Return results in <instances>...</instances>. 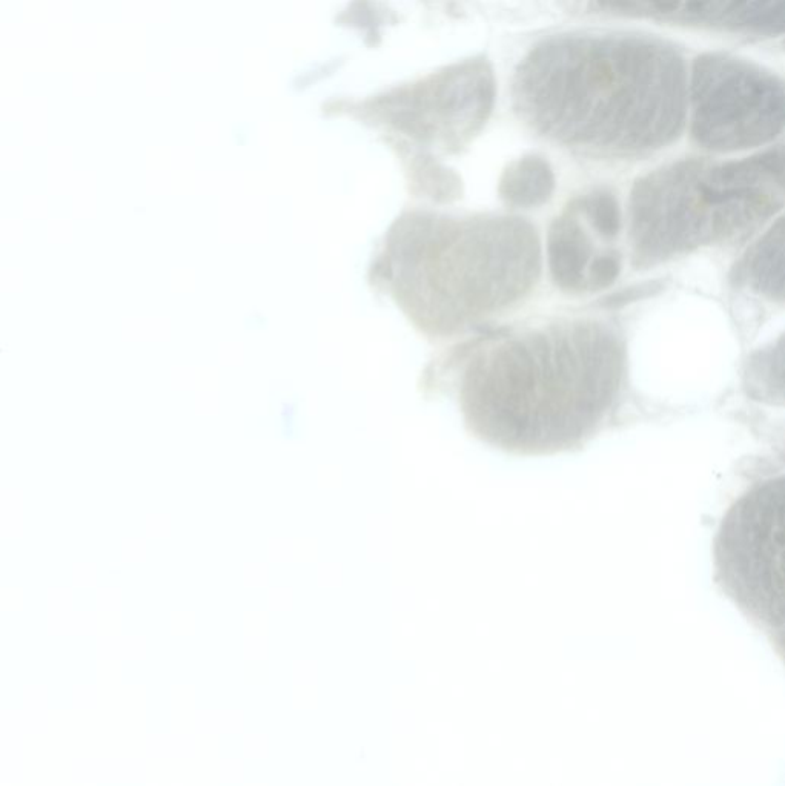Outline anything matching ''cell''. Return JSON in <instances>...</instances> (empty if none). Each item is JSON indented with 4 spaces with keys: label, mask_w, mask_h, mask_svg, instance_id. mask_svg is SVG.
<instances>
[{
    "label": "cell",
    "mask_w": 785,
    "mask_h": 786,
    "mask_svg": "<svg viewBox=\"0 0 785 786\" xmlns=\"http://www.w3.org/2000/svg\"><path fill=\"white\" fill-rule=\"evenodd\" d=\"M686 60L636 33H564L524 56L515 113L544 139L586 156L636 159L673 145L687 119Z\"/></svg>",
    "instance_id": "obj_1"
},
{
    "label": "cell",
    "mask_w": 785,
    "mask_h": 786,
    "mask_svg": "<svg viewBox=\"0 0 785 786\" xmlns=\"http://www.w3.org/2000/svg\"><path fill=\"white\" fill-rule=\"evenodd\" d=\"M460 363L458 401L478 440L552 455L586 443L612 415L626 351L612 324L580 318L492 338Z\"/></svg>",
    "instance_id": "obj_2"
},
{
    "label": "cell",
    "mask_w": 785,
    "mask_h": 786,
    "mask_svg": "<svg viewBox=\"0 0 785 786\" xmlns=\"http://www.w3.org/2000/svg\"><path fill=\"white\" fill-rule=\"evenodd\" d=\"M541 265L540 237L524 218L414 208L381 238L369 283L424 337L446 340L517 306Z\"/></svg>",
    "instance_id": "obj_3"
},
{
    "label": "cell",
    "mask_w": 785,
    "mask_h": 786,
    "mask_svg": "<svg viewBox=\"0 0 785 786\" xmlns=\"http://www.w3.org/2000/svg\"><path fill=\"white\" fill-rule=\"evenodd\" d=\"M784 205V151L729 162L686 159L636 180L630 194L633 265L655 266L733 242Z\"/></svg>",
    "instance_id": "obj_4"
},
{
    "label": "cell",
    "mask_w": 785,
    "mask_h": 786,
    "mask_svg": "<svg viewBox=\"0 0 785 786\" xmlns=\"http://www.w3.org/2000/svg\"><path fill=\"white\" fill-rule=\"evenodd\" d=\"M687 105L693 142L710 152L769 145L784 129L782 80L729 54L707 53L693 62Z\"/></svg>",
    "instance_id": "obj_5"
},
{
    "label": "cell",
    "mask_w": 785,
    "mask_h": 786,
    "mask_svg": "<svg viewBox=\"0 0 785 786\" xmlns=\"http://www.w3.org/2000/svg\"><path fill=\"white\" fill-rule=\"evenodd\" d=\"M776 544H784V481L772 479L739 499L721 530L716 547L719 579L749 615L770 627L782 605V573H776Z\"/></svg>",
    "instance_id": "obj_6"
},
{
    "label": "cell",
    "mask_w": 785,
    "mask_h": 786,
    "mask_svg": "<svg viewBox=\"0 0 785 786\" xmlns=\"http://www.w3.org/2000/svg\"><path fill=\"white\" fill-rule=\"evenodd\" d=\"M497 80L484 57L466 60L424 82L406 108L400 128L424 145L458 151L491 119Z\"/></svg>",
    "instance_id": "obj_7"
},
{
    "label": "cell",
    "mask_w": 785,
    "mask_h": 786,
    "mask_svg": "<svg viewBox=\"0 0 785 786\" xmlns=\"http://www.w3.org/2000/svg\"><path fill=\"white\" fill-rule=\"evenodd\" d=\"M584 4L590 11L610 16L746 36H781L785 27V0H584Z\"/></svg>",
    "instance_id": "obj_8"
},
{
    "label": "cell",
    "mask_w": 785,
    "mask_h": 786,
    "mask_svg": "<svg viewBox=\"0 0 785 786\" xmlns=\"http://www.w3.org/2000/svg\"><path fill=\"white\" fill-rule=\"evenodd\" d=\"M595 249L589 235L574 214L561 215L552 222L547 237L550 275L558 288L567 292L587 291V275Z\"/></svg>",
    "instance_id": "obj_9"
},
{
    "label": "cell",
    "mask_w": 785,
    "mask_h": 786,
    "mask_svg": "<svg viewBox=\"0 0 785 786\" xmlns=\"http://www.w3.org/2000/svg\"><path fill=\"white\" fill-rule=\"evenodd\" d=\"M784 277V217H779L744 255L736 280L769 300L782 301Z\"/></svg>",
    "instance_id": "obj_10"
},
{
    "label": "cell",
    "mask_w": 785,
    "mask_h": 786,
    "mask_svg": "<svg viewBox=\"0 0 785 786\" xmlns=\"http://www.w3.org/2000/svg\"><path fill=\"white\" fill-rule=\"evenodd\" d=\"M555 191V174L543 157H521L504 169L500 182L501 199L515 208L546 205Z\"/></svg>",
    "instance_id": "obj_11"
},
{
    "label": "cell",
    "mask_w": 785,
    "mask_h": 786,
    "mask_svg": "<svg viewBox=\"0 0 785 786\" xmlns=\"http://www.w3.org/2000/svg\"><path fill=\"white\" fill-rule=\"evenodd\" d=\"M601 237L613 240L623 228V214L617 197L609 191H593L584 195L577 205Z\"/></svg>",
    "instance_id": "obj_12"
},
{
    "label": "cell",
    "mask_w": 785,
    "mask_h": 786,
    "mask_svg": "<svg viewBox=\"0 0 785 786\" xmlns=\"http://www.w3.org/2000/svg\"><path fill=\"white\" fill-rule=\"evenodd\" d=\"M784 341L779 349L762 352L750 364V386L762 400H776V390L784 395Z\"/></svg>",
    "instance_id": "obj_13"
},
{
    "label": "cell",
    "mask_w": 785,
    "mask_h": 786,
    "mask_svg": "<svg viewBox=\"0 0 785 786\" xmlns=\"http://www.w3.org/2000/svg\"><path fill=\"white\" fill-rule=\"evenodd\" d=\"M621 272V257L617 252L595 255L587 275V291H601L612 286Z\"/></svg>",
    "instance_id": "obj_14"
}]
</instances>
